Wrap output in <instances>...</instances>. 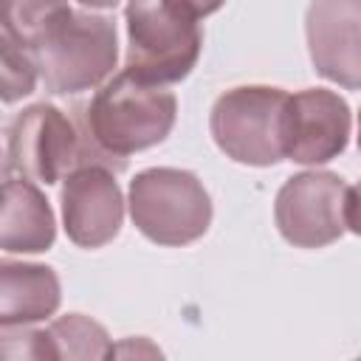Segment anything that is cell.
<instances>
[{
    "label": "cell",
    "mask_w": 361,
    "mask_h": 361,
    "mask_svg": "<svg viewBox=\"0 0 361 361\" xmlns=\"http://www.w3.org/2000/svg\"><path fill=\"white\" fill-rule=\"evenodd\" d=\"M0 28L31 54L51 96H73L102 87L118 59L116 23L104 8L8 3Z\"/></svg>",
    "instance_id": "cell-1"
},
{
    "label": "cell",
    "mask_w": 361,
    "mask_h": 361,
    "mask_svg": "<svg viewBox=\"0 0 361 361\" xmlns=\"http://www.w3.org/2000/svg\"><path fill=\"white\" fill-rule=\"evenodd\" d=\"M178 116L172 90L147 85L127 71L107 79L90 102L76 104V121L87 147V166L124 169L127 155L161 144Z\"/></svg>",
    "instance_id": "cell-2"
},
{
    "label": "cell",
    "mask_w": 361,
    "mask_h": 361,
    "mask_svg": "<svg viewBox=\"0 0 361 361\" xmlns=\"http://www.w3.org/2000/svg\"><path fill=\"white\" fill-rule=\"evenodd\" d=\"M214 6L195 3H130L124 6L127 23V59L124 71L147 85H172L192 73L203 48L200 20Z\"/></svg>",
    "instance_id": "cell-3"
},
{
    "label": "cell",
    "mask_w": 361,
    "mask_h": 361,
    "mask_svg": "<svg viewBox=\"0 0 361 361\" xmlns=\"http://www.w3.org/2000/svg\"><path fill=\"white\" fill-rule=\"evenodd\" d=\"M133 226L155 245H189L209 231L212 197L195 172L152 166L130 180Z\"/></svg>",
    "instance_id": "cell-4"
},
{
    "label": "cell",
    "mask_w": 361,
    "mask_h": 361,
    "mask_svg": "<svg viewBox=\"0 0 361 361\" xmlns=\"http://www.w3.org/2000/svg\"><path fill=\"white\" fill-rule=\"evenodd\" d=\"M288 93L271 85H240L217 96L209 130L226 158L245 166H274L285 158Z\"/></svg>",
    "instance_id": "cell-5"
},
{
    "label": "cell",
    "mask_w": 361,
    "mask_h": 361,
    "mask_svg": "<svg viewBox=\"0 0 361 361\" xmlns=\"http://www.w3.org/2000/svg\"><path fill=\"white\" fill-rule=\"evenodd\" d=\"M79 166H87V147L73 116L37 102L11 118L6 130V178L51 186Z\"/></svg>",
    "instance_id": "cell-6"
},
{
    "label": "cell",
    "mask_w": 361,
    "mask_h": 361,
    "mask_svg": "<svg viewBox=\"0 0 361 361\" xmlns=\"http://www.w3.org/2000/svg\"><path fill=\"white\" fill-rule=\"evenodd\" d=\"M347 183L336 172H299L288 178L274 203L279 234L296 248H324L336 243L344 226Z\"/></svg>",
    "instance_id": "cell-7"
},
{
    "label": "cell",
    "mask_w": 361,
    "mask_h": 361,
    "mask_svg": "<svg viewBox=\"0 0 361 361\" xmlns=\"http://www.w3.org/2000/svg\"><path fill=\"white\" fill-rule=\"evenodd\" d=\"M353 113L344 96L327 87H305L288 96L285 107V158L316 166L347 149Z\"/></svg>",
    "instance_id": "cell-8"
},
{
    "label": "cell",
    "mask_w": 361,
    "mask_h": 361,
    "mask_svg": "<svg viewBox=\"0 0 361 361\" xmlns=\"http://www.w3.org/2000/svg\"><path fill=\"white\" fill-rule=\"evenodd\" d=\"M62 223L79 248H102L113 243L124 223V195L116 172L99 164L79 166L62 180Z\"/></svg>",
    "instance_id": "cell-9"
},
{
    "label": "cell",
    "mask_w": 361,
    "mask_h": 361,
    "mask_svg": "<svg viewBox=\"0 0 361 361\" xmlns=\"http://www.w3.org/2000/svg\"><path fill=\"white\" fill-rule=\"evenodd\" d=\"M305 37L319 76L361 90V0L310 3Z\"/></svg>",
    "instance_id": "cell-10"
},
{
    "label": "cell",
    "mask_w": 361,
    "mask_h": 361,
    "mask_svg": "<svg viewBox=\"0 0 361 361\" xmlns=\"http://www.w3.org/2000/svg\"><path fill=\"white\" fill-rule=\"evenodd\" d=\"M56 240V220L45 195L25 178H6L0 248L6 254H42Z\"/></svg>",
    "instance_id": "cell-11"
},
{
    "label": "cell",
    "mask_w": 361,
    "mask_h": 361,
    "mask_svg": "<svg viewBox=\"0 0 361 361\" xmlns=\"http://www.w3.org/2000/svg\"><path fill=\"white\" fill-rule=\"evenodd\" d=\"M59 276L39 262H0V327H28L56 313Z\"/></svg>",
    "instance_id": "cell-12"
},
{
    "label": "cell",
    "mask_w": 361,
    "mask_h": 361,
    "mask_svg": "<svg viewBox=\"0 0 361 361\" xmlns=\"http://www.w3.org/2000/svg\"><path fill=\"white\" fill-rule=\"evenodd\" d=\"M56 347V361H107L113 341L107 330L82 313L59 316L48 324Z\"/></svg>",
    "instance_id": "cell-13"
},
{
    "label": "cell",
    "mask_w": 361,
    "mask_h": 361,
    "mask_svg": "<svg viewBox=\"0 0 361 361\" xmlns=\"http://www.w3.org/2000/svg\"><path fill=\"white\" fill-rule=\"evenodd\" d=\"M39 71L31 59V54L8 34L0 28V85H3V102L11 104L23 96H31L37 87Z\"/></svg>",
    "instance_id": "cell-14"
},
{
    "label": "cell",
    "mask_w": 361,
    "mask_h": 361,
    "mask_svg": "<svg viewBox=\"0 0 361 361\" xmlns=\"http://www.w3.org/2000/svg\"><path fill=\"white\" fill-rule=\"evenodd\" d=\"M0 361H56V347L48 327H3Z\"/></svg>",
    "instance_id": "cell-15"
},
{
    "label": "cell",
    "mask_w": 361,
    "mask_h": 361,
    "mask_svg": "<svg viewBox=\"0 0 361 361\" xmlns=\"http://www.w3.org/2000/svg\"><path fill=\"white\" fill-rule=\"evenodd\" d=\"M107 361H166L164 350L147 336H127L113 341Z\"/></svg>",
    "instance_id": "cell-16"
},
{
    "label": "cell",
    "mask_w": 361,
    "mask_h": 361,
    "mask_svg": "<svg viewBox=\"0 0 361 361\" xmlns=\"http://www.w3.org/2000/svg\"><path fill=\"white\" fill-rule=\"evenodd\" d=\"M344 226L361 237V180L355 186L347 189V200H344Z\"/></svg>",
    "instance_id": "cell-17"
},
{
    "label": "cell",
    "mask_w": 361,
    "mask_h": 361,
    "mask_svg": "<svg viewBox=\"0 0 361 361\" xmlns=\"http://www.w3.org/2000/svg\"><path fill=\"white\" fill-rule=\"evenodd\" d=\"M358 152H361V113H358Z\"/></svg>",
    "instance_id": "cell-18"
},
{
    "label": "cell",
    "mask_w": 361,
    "mask_h": 361,
    "mask_svg": "<svg viewBox=\"0 0 361 361\" xmlns=\"http://www.w3.org/2000/svg\"><path fill=\"white\" fill-rule=\"evenodd\" d=\"M355 361H361V358H355Z\"/></svg>",
    "instance_id": "cell-19"
}]
</instances>
